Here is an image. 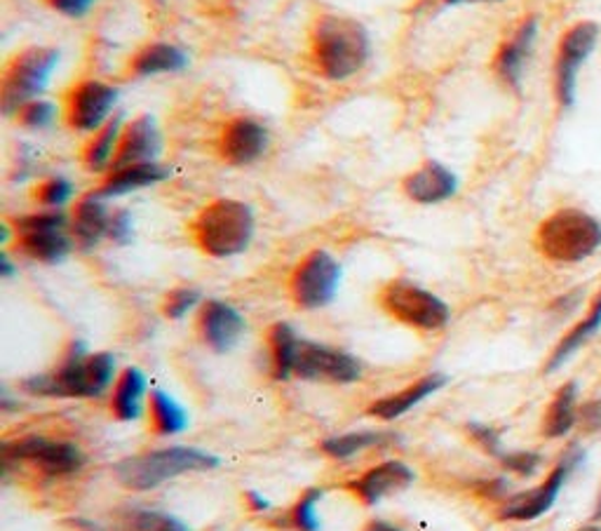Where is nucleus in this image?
Listing matches in <instances>:
<instances>
[{
    "label": "nucleus",
    "mask_w": 601,
    "mask_h": 531,
    "mask_svg": "<svg viewBox=\"0 0 601 531\" xmlns=\"http://www.w3.org/2000/svg\"><path fill=\"white\" fill-rule=\"evenodd\" d=\"M108 222L110 212L102 196L90 191L83 198H78L69 216V233L73 245L83 249L99 245L104 238H108Z\"/></svg>",
    "instance_id": "22"
},
{
    "label": "nucleus",
    "mask_w": 601,
    "mask_h": 531,
    "mask_svg": "<svg viewBox=\"0 0 601 531\" xmlns=\"http://www.w3.org/2000/svg\"><path fill=\"white\" fill-rule=\"evenodd\" d=\"M146 379L137 367H128L120 371V377L114 384V396H110V412L120 421H132L139 416L141 398H144Z\"/></svg>",
    "instance_id": "26"
},
{
    "label": "nucleus",
    "mask_w": 601,
    "mask_h": 531,
    "mask_svg": "<svg viewBox=\"0 0 601 531\" xmlns=\"http://www.w3.org/2000/svg\"><path fill=\"white\" fill-rule=\"evenodd\" d=\"M456 191L458 177L439 161H423L402 179V193L416 205H437L453 198Z\"/></svg>",
    "instance_id": "19"
},
{
    "label": "nucleus",
    "mask_w": 601,
    "mask_h": 531,
    "mask_svg": "<svg viewBox=\"0 0 601 531\" xmlns=\"http://www.w3.org/2000/svg\"><path fill=\"white\" fill-rule=\"evenodd\" d=\"M191 67V57L177 43L169 40H151L137 48L128 64H125V75L132 81H144V78L157 75H174Z\"/></svg>",
    "instance_id": "18"
},
{
    "label": "nucleus",
    "mask_w": 601,
    "mask_h": 531,
    "mask_svg": "<svg viewBox=\"0 0 601 531\" xmlns=\"http://www.w3.org/2000/svg\"><path fill=\"white\" fill-rule=\"evenodd\" d=\"M535 36H538V20L529 17L521 22L515 34L498 48L494 57V71L508 87L521 85V78H525V69L531 57Z\"/></svg>",
    "instance_id": "21"
},
{
    "label": "nucleus",
    "mask_w": 601,
    "mask_h": 531,
    "mask_svg": "<svg viewBox=\"0 0 601 531\" xmlns=\"http://www.w3.org/2000/svg\"><path fill=\"white\" fill-rule=\"evenodd\" d=\"M500 463L508 468L510 473H517V475H533L538 471V465H541V457L538 455H531V451H517V455H500L498 457Z\"/></svg>",
    "instance_id": "38"
},
{
    "label": "nucleus",
    "mask_w": 601,
    "mask_h": 531,
    "mask_svg": "<svg viewBox=\"0 0 601 531\" xmlns=\"http://www.w3.org/2000/svg\"><path fill=\"white\" fill-rule=\"evenodd\" d=\"M578 418L585 430H601V400L585 404Z\"/></svg>",
    "instance_id": "41"
},
{
    "label": "nucleus",
    "mask_w": 601,
    "mask_h": 531,
    "mask_svg": "<svg viewBox=\"0 0 601 531\" xmlns=\"http://www.w3.org/2000/svg\"><path fill=\"white\" fill-rule=\"evenodd\" d=\"M73 524L78 527V531H99L97 527L90 524V522H83V520H78V522H73Z\"/></svg>",
    "instance_id": "45"
},
{
    "label": "nucleus",
    "mask_w": 601,
    "mask_h": 531,
    "mask_svg": "<svg viewBox=\"0 0 601 531\" xmlns=\"http://www.w3.org/2000/svg\"><path fill=\"white\" fill-rule=\"evenodd\" d=\"M386 437V433H347V435H339V437H329V440L322 442V451L331 459H351L357 451L381 445Z\"/></svg>",
    "instance_id": "31"
},
{
    "label": "nucleus",
    "mask_w": 601,
    "mask_h": 531,
    "mask_svg": "<svg viewBox=\"0 0 601 531\" xmlns=\"http://www.w3.org/2000/svg\"><path fill=\"white\" fill-rule=\"evenodd\" d=\"M411 482H414V471H411L409 465H404L402 461H386L347 482L345 489L351 492L357 502L374 506L388 494L406 489Z\"/></svg>",
    "instance_id": "20"
},
{
    "label": "nucleus",
    "mask_w": 601,
    "mask_h": 531,
    "mask_svg": "<svg viewBox=\"0 0 601 531\" xmlns=\"http://www.w3.org/2000/svg\"><path fill=\"white\" fill-rule=\"evenodd\" d=\"M120 90L102 78H81L59 99L61 120L78 134H92L116 116Z\"/></svg>",
    "instance_id": "9"
},
{
    "label": "nucleus",
    "mask_w": 601,
    "mask_h": 531,
    "mask_svg": "<svg viewBox=\"0 0 601 531\" xmlns=\"http://www.w3.org/2000/svg\"><path fill=\"white\" fill-rule=\"evenodd\" d=\"M376 299L388 318L419 332H437L451 318L449 306L437 294L404 278L388 280Z\"/></svg>",
    "instance_id": "7"
},
{
    "label": "nucleus",
    "mask_w": 601,
    "mask_h": 531,
    "mask_svg": "<svg viewBox=\"0 0 601 531\" xmlns=\"http://www.w3.org/2000/svg\"><path fill=\"white\" fill-rule=\"evenodd\" d=\"M372 52L367 26L347 14L322 12L308 26L306 64L322 81H351L369 64Z\"/></svg>",
    "instance_id": "1"
},
{
    "label": "nucleus",
    "mask_w": 601,
    "mask_h": 531,
    "mask_svg": "<svg viewBox=\"0 0 601 531\" xmlns=\"http://www.w3.org/2000/svg\"><path fill=\"white\" fill-rule=\"evenodd\" d=\"M61 118V106L55 104V102H47V99H34L24 104L17 114L12 116V120L20 125L22 130H47L52 128V125Z\"/></svg>",
    "instance_id": "32"
},
{
    "label": "nucleus",
    "mask_w": 601,
    "mask_h": 531,
    "mask_svg": "<svg viewBox=\"0 0 601 531\" xmlns=\"http://www.w3.org/2000/svg\"><path fill=\"white\" fill-rule=\"evenodd\" d=\"M571 459H562L555 471L545 477V482L538 484V487L512 496L510 502L500 508V520L529 522V520H535V518H541V515H545L552 506H555L557 496L566 482V475H568V471H571V463L580 461V459H576V461H571Z\"/></svg>",
    "instance_id": "17"
},
{
    "label": "nucleus",
    "mask_w": 601,
    "mask_h": 531,
    "mask_svg": "<svg viewBox=\"0 0 601 531\" xmlns=\"http://www.w3.org/2000/svg\"><path fill=\"white\" fill-rule=\"evenodd\" d=\"M576 400H578V386L564 384L555 398H552L550 408L543 416V433L545 437H564L568 430L576 426Z\"/></svg>",
    "instance_id": "29"
},
{
    "label": "nucleus",
    "mask_w": 601,
    "mask_h": 531,
    "mask_svg": "<svg viewBox=\"0 0 601 531\" xmlns=\"http://www.w3.org/2000/svg\"><path fill=\"white\" fill-rule=\"evenodd\" d=\"M255 212L243 200L216 198L200 208L188 224V236L204 257L228 259L243 255L255 238Z\"/></svg>",
    "instance_id": "2"
},
{
    "label": "nucleus",
    "mask_w": 601,
    "mask_h": 531,
    "mask_svg": "<svg viewBox=\"0 0 601 531\" xmlns=\"http://www.w3.org/2000/svg\"><path fill=\"white\" fill-rule=\"evenodd\" d=\"M116 371V357L110 353L87 355L73 346L55 371L28 379L24 388L34 396L50 398H97L108 388Z\"/></svg>",
    "instance_id": "3"
},
{
    "label": "nucleus",
    "mask_w": 601,
    "mask_h": 531,
    "mask_svg": "<svg viewBox=\"0 0 601 531\" xmlns=\"http://www.w3.org/2000/svg\"><path fill=\"white\" fill-rule=\"evenodd\" d=\"M597 518H601V494H599V504H597Z\"/></svg>",
    "instance_id": "47"
},
{
    "label": "nucleus",
    "mask_w": 601,
    "mask_h": 531,
    "mask_svg": "<svg viewBox=\"0 0 601 531\" xmlns=\"http://www.w3.org/2000/svg\"><path fill=\"white\" fill-rule=\"evenodd\" d=\"M320 498H322L320 489H306L298 496V502L290 508L287 524L296 531H318L320 520H318V512H315V508H318Z\"/></svg>",
    "instance_id": "33"
},
{
    "label": "nucleus",
    "mask_w": 601,
    "mask_h": 531,
    "mask_svg": "<svg viewBox=\"0 0 601 531\" xmlns=\"http://www.w3.org/2000/svg\"><path fill=\"white\" fill-rule=\"evenodd\" d=\"M298 337L287 322H275L268 330V351H271V369L278 381L290 379L294 374V361L298 349Z\"/></svg>",
    "instance_id": "27"
},
{
    "label": "nucleus",
    "mask_w": 601,
    "mask_h": 531,
    "mask_svg": "<svg viewBox=\"0 0 601 531\" xmlns=\"http://www.w3.org/2000/svg\"><path fill=\"white\" fill-rule=\"evenodd\" d=\"M219 465V459L208 455V451L191 449V447H167L155 449L149 455L130 457L116 465V477L128 489H153L172 477L184 473H200L212 471Z\"/></svg>",
    "instance_id": "5"
},
{
    "label": "nucleus",
    "mask_w": 601,
    "mask_h": 531,
    "mask_svg": "<svg viewBox=\"0 0 601 531\" xmlns=\"http://www.w3.org/2000/svg\"><path fill=\"white\" fill-rule=\"evenodd\" d=\"M8 226L12 228L14 247L26 259L40 263H57L64 259L73 238L69 233V216L59 210H45L10 219Z\"/></svg>",
    "instance_id": "8"
},
{
    "label": "nucleus",
    "mask_w": 601,
    "mask_h": 531,
    "mask_svg": "<svg viewBox=\"0 0 601 531\" xmlns=\"http://www.w3.org/2000/svg\"><path fill=\"white\" fill-rule=\"evenodd\" d=\"M247 502L251 504V508H255V510H266V508H268V504L263 502V498H261L259 494H255V492H249V494H247Z\"/></svg>",
    "instance_id": "43"
},
{
    "label": "nucleus",
    "mask_w": 601,
    "mask_h": 531,
    "mask_svg": "<svg viewBox=\"0 0 601 531\" xmlns=\"http://www.w3.org/2000/svg\"><path fill=\"white\" fill-rule=\"evenodd\" d=\"M172 175V169L163 165L161 161H151V163H139V165H128V167H118L110 169L104 175L102 184L94 189V193L106 198H118V196H128L141 189H149V186H155L165 181Z\"/></svg>",
    "instance_id": "23"
},
{
    "label": "nucleus",
    "mask_w": 601,
    "mask_h": 531,
    "mask_svg": "<svg viewBox=\"0 0 601 531\" xmlns=\"http://www.w3.org/2000/svg\"><path fill=\"white\" fill-rule=\"evenodd\" d=\"M362 531H404V529L394 527V524H388V522H381V520H376V522H369Z\"/></svg>",
    "instance_id": "42"
},
{
    "label": "nucleus",
    "mask_w": 601,
    "mask_h": 531,
    "mask_svg": "<svg viewBox=\"0 0 601 531\" xmlns=\"http://www.w3.org/2000/svg\"><path fill=\"white\" fill-rule=\"evenodd\" d=\"M447 384L445 377H439V374H428V377H423L414 384H409L400 393L386 396L381 400H374L369 404V414L381 418V421H392L402 414H406L411 408H416L421 400H425L428 396H433L435 390H439L441 386Z\"/></svg>",
    "instance_id": "25"
},
{
    "label": "nucleus",
    "mask_w": 601,
    "mask_h": 531,
    "mask_svg": "<svg viewBox=\"0 0 601 531\" xmlns=\"http://www.w3.org/2000/svg\"><path fill=\"white\" fill-rule=\"evenodd\" d=\"M578 531H601L599 527H582V529H578Z\"/></svg>",
    "instance_id": "46"
},
{
    "label": "nucleus",
    "mask_w": 601,
    "mask_h": 531,
    "mask_svg": "<svg viewBox=\"0 0 601 531\" xmlns=\"http://www.w3.org/2000/svg\"><path fill=\"white\" fill-rule=\"evenodd\" d=\"M599 40V26L592 22H580L566 31L559 43V52L555 61V95L564 108L576 102L578 71L585 59L592 55Z\"/></svg>",
    "instance_id": "13"
},
{
    "label": "nucleus",
    "mask_w": 601,
    "mask_h": 531,
    "mask_svg": "<svg viewBox=\"0 0 601 531\" xmlns=\"http://www.w3.org/2000/svg\"><path fill=\"white\" fill-rule=\"evenodd\" d=\"M132 236V216L125 210L110 212V222H108V238L116 243H128Z\"/></svg>",
    "instance_id": "40"
},
{
    "label": "nucleus",
    "mask_w": 601,
    "mask_h": 531,
    "mask_svg": "<svg viewBox=\"0 0 601 531\" xmlns=\"http://www.w3.org/2000/svg\"><path fill=\"white\" fill-rule=\"evenodd\" d=\"M149 418L155 435H177L186 428V414L163 390H153L149 398Z\"/></svg>",
    "instance_id": "30"
},
{
    "label": "nucleus",
    "mask_w": 601,
    "mask_h": 531,
    "mask_svg": "<svg viewBox=\"0 0 601 531\" xmlns=\"http://www.w3.org/2000/svg\"><path fill=\"white\" fill-rule=\"evenodd\" d=\"M59 64V50L47 45H26L0 71V111L12 118L28 102L40 99Z\"/></svg>",
    "instance_id": "4"
},
{
    "label": "nucleus",
    "mask_w": 601,
    "mask_h": 531,
    "mask_svg": "<svg viewBox=\"0 0 601 531\" xmlns=\"http://www.w3.org/2000/svg\"><path fill=\"white\" fill-rule=\"evenodd\" d=\"M445 5H463V3H494V0H441Z\"/></svg>",
    "instance_id": "44"
},
{
    "label": "nucleus",
    "mask_w": 601,
    "mask_h": 531,
    "mask_svg": "<svg viewBox=\"0 0 601 531\" xmlns=\"http://www.w3.org/2000/svg\"><path fill=\"white\" fill-rule=\"evenodd\" d=\"M294 374L306 381H327V384H353L360 379L362 365L353 355L339 349H329L325 343L298 341Z\"/></svg>",
    "instance_id": "14"
},
{
    "label": "nucleus",
    "mask_w": 601,
    "mask_h": 531,
    "mask_svg": "<svg viewBox=\"0 0 601 531\" xmlns=\"http://www.w3.org/2000/svg\"><path fill=\"white\" fill-rule=\"evenodd\" d=\"M31 196H34L38 205L47 210H57L61 205H67V202L73 198V184L64 177H45L34 186Z\"/></svg>",
    "instance_id": "34"
},
{
    "label": "nucleus",
    "mask_w": 601,
    "mask_h": 531,
    "mask_svg": "<svg viewBox=\"0 0 601 531\" xmlns=\"http://www.w3.org/2000/svg\"><path fill=\"white\" fill-rule=\"evenodd\" d=\"M202 296L196 287H172L165 296H163V304H161V310L163 316L167 320H181L184 316H188V310L193 308H200V302Z\"/></svg>",
    "instance_id": "35"
},
{
    "label": "nucleus",
    "mask_w": 601,
    "mask_h": 531,
    "mask_svg": "<svg viewBox=\"0 0 601 531\" xmlns=\"http://www.w3.org/2000/svg\"><path fill=\"white\" fill-rule=\"evenodd\" d=\"M3 463H31L45 475H71L83 465L81 449L69 442L47 440L40 435H26L3 445Z\"/></svg>",
    "instance_id": "12"
},
{
    "label": "nucleus",
    "mask_w": 601,
    "mask_h": 531,
    "mask_svg": "<svg viewBox=\"0 0 601 531\" xmlns=\"http://www.w3.org/2000/svg\"><path fill=\"white\" fill-rule=\"evenodd\" d=\"M341 285V263L325 249L300 257L290 275L292 302L304 310H318L334 299Z\"/></svg>",
    "instance_id": "10"
},
{
    "label": "nucleus",
    "mask_w": 601,
    "mask_h": 531,
    "mask_svg": "<svg viewBox=\"0 0 601 531\" xmlns=\"http://www.w3.org/2000/svg\"><path fill=\"white\" fill-rule=\"evenodd\" d=\"M134 531H188V527L167 512L157 510H139L132 515Z\"/></svg>",
    "instance_id": "36"
},
{
    "label": "nucleus",
    "mask_w": 601,
    "mask_h": 531,
    "mask_svg": "<svg viewBox=\"0 0 601 531\" xmlns=\"http://www.w3.org/2000/svg\"><path fill=\"white\" fill-rule=\"evenodd\" d=\"M468 433L472 435L474 442H478L482 449L488 451V455L500 457V435L494 428L482 426V424H470Z\"/></svg>",
    "instance_id": "39"
},
{
    "label": "nucleus",
    "mask_w": 601,
    "mask_h": 531,
    "mask_svg": "<svg viewBox=\"0 0 601 531\" xmlns=\"http://www.w3.org/2000/svg\"><path fill=\"white\" fill-rule=\"evenodd\" d=\"M161 151H163V132L157 128L155 118L151 114H139L132 120H125L120 139H118L116 158L110 169L157 161Z\"/></svg>",
    "instance_id": "16"
},
{
    "label": "nucleus",
    "mask_w": 601,
    "mask_h": 531,
    "mask_svg": "<svg viewBox=\"0 0 601 531\" xmlns=\"http://www.w3.org/2000/svg\"><path fill=\"white\" fill-rule=\"evenodd\" d=\"M122 125H125L122 116L116 114L114 118H110L104 125V128L87 134L85 144L81 149V155H78V158H81V165L87 172H92V175H106V172L110 169V165H114Z\"/></svg>",
    "instance_id": "24"
},
{
    "label": "nucleus",
    "mask_w": 601,
    "mask_h": 531,
    "mask_svg": "<svg viewBox=\"0 0 601 531\" xmlns=\"http://www.w3.org/2000/svg\"><path fill=\"white\" fill-rule=\"evenodd\" d=\"M196 330L204 346L216 353H226L243 339L247 322L235 306L219 299H208L198 308Z\"/></svg>",
    "instance_id": "15"
},
{
    "label": "nucleus",
    "mask_w": 601,
    "mask_h": 531,
    "mask_svg": "<svg viewBox=\"0 0 601 531\" xmlns=\"http://www.w3.org/2000/svg\"><path fill=\"white\" fill-rule=\"evenodd\" d=\"M271 146V132L266 122L255 116H233L221 125L214 151L221 163L231 167H247L263 158V153Z\"/></svg>",
    "instance_id": "11"
},
{
    "label": "nucleus",
    "mask_w": 601,
    "mask_h": 531,
    "mask_svg": "<svg viewBox=\"0 0 601 531\" xmlns=\"http://www.w3.org/2000/svg\"><path fill=\"white\" fill-rule=\"evenodd\" d=\"M541 252L562 263H574L594 255L601 245V224L580 210H559L547 216L535 233Z\"/></svg>",
    "instance_id": "6"
},
{
    "label": "nucleus",
    "mask_w": 601,
    "mask_h": 531,
    "mask_svg": "<svg viewBox=\"0 0 601 531\" xmlns=\"http://www.w3.org/2000/svg\"><path fill=\"white\" fill-rule=\"evenodd\" d=\"M599 327H601V292L597 296V302L592 306V310L588 314V318L580 320L571 332H568L559 343H557V349L552 351L550 355V361L545 365V374H552V371H557L568 357H571L585 341H588L590 337H594L599 332Z\"/></svg>",
    "instance_id": "28"
},
{
    "label": "nucleus",
    "mask_w": 601,
    "mask_h": 531,
    "mask_svg": "<svg viewBox=\"0 0 601 531\" xmlns=\"http://www.w3.org/2000/svg\"><path fill=\"white\" fill-rule=\"evenodd\" d=\"M94 3H97V0H43V5L47 10H52L59 14V17H67V20L85 17V14L94 8Z\"/></svg>",
    "instance_id": "37"
}]
</instances>
